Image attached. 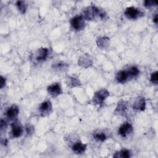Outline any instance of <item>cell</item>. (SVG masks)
Instances as JSON below:
<instances>
[{
  "label": "cell",
  "mask_w": 158,
  "mask_h": 158,
  "mask_svg": "<svg viewBox=\"0 0 158 158\" xmlns=\"http://www.w3.org/2000/svg\"><path fill=\"white\" fill-rule=\"evenodd\" d=\"M115 79L119 83H125L126 81L128 80V79H131L130 75L128 72V70H120L117 73L115 76Z\"/></svg>",
  "instance_id": "obj_14"
},
{
  "label": "cell",
  "mask_w": 158,
  "mask_h": 158,
  "mask_svg": "<svg viewBox=\"0 0 158 158\" xmlns=\"http://www.w3.org/2000/svg\"><path fill=\"white\" fill-rule=\"evenodd\" d=\"M93 138L98 142H104L107 139V136L104 132L99 131L93 133Z\"/></svg>",
  "instance_id": "obj_19"
},
{
  "label": "cell",
  "mask_w": 158,
  "mask_h": 158,
  "mask_svg": "<svg viewBox=\"0 0 158 158\" xmlns=\"http://www.w3.org/2000/svg\"><path fill=\"white\" fill-rule=\"evenodd\" d=\"M16 6L17 7L18 10L23 14H25L27 9V5L26 2L23 1H18L16 2Z\"/></svg>",
  "instance_id": "obj_20"
},
{
  "label": "cell",
  "mask_w": 158,
  "mask_h": 158,
  "mask_svg": "<svg viewBox=\"0 0 158 158\" xmlns=\"http://www.w3.org/2000/svg\"><path fill=\"white\" fill-rule=\"evenodd\" d=\"M86 146V144L83 143L80 141H77L72 144V150L76 154H82L85 152Z\"/></svg>",
  "instance_id": "obj_13"
},
{
  "label": "cell",
  "mask_w": 158,
  "mask_h": 158,
  "mask_svg": "<svg viewBox=\"0 0 158 158\" xmlns=\"http://www.w3.org/2000/svg\"><path fill=\"white\" fill-rule=\"evenodd\" d=\"M157 71H155L151 73L150 77V81L152 84L157 85Z\"/></svg>",
  "instance_id": "obj_24"
},
{
  "label": "cell",
  "mask_w": 158,
  "mask_h": 158,
  "mask_svg": "<svg viewBox=\"0 0 158 158\" xmlns=\"http://www.w3.org/2000/svg\"><path fill=\"white\" fill-rule=\"evenodd\" d=\"M157 5V1H152V0H147L144 1V6L146 8H151L152 7L156 6Z\"/></svg>",
  "instance_id": "obj_23"
},
{
  "label": "cell",
  "mask_w": 158,
  "mask_h": 158,
  "mask_svg": "<svg viewBox=\"0 0 158 158\" xmlns=\"http://www.w3.org/2000/svg\"><path fill=\"white\" fill-rule=\"evenodd\" d=\"M6 128H7V122L5 120L2 118L1 120V123H0V128H1V132H2L4 130H5V129H6Z\"/></svg>",
  "instance_id": "obj_25"
},
{
  "label": "cell",
  "mask_w": 158,
  "mask_h": 158,
  "mask_svg": "<svg viewBox=\"0 0 158 158\" xmlns=\"http://www.w3.org/2000/svg\"><path fill=\"white\" fill-rule=\"evenodd\" d=\"M31 130H33V127H27V133H28V134L33 133V130L31 131Z\"/></svg>",
  "instance_id": "obj_28"
},
{
  "label": "cell",
  "mask_w": 158,
  "mask_h": 158,
  "mask_svg": "<svg viewBox=\"0 0 158 158\" xmlns=\"http://www.w3.org/2000/svg\"><path fill=\"white\" fill-rule=\"evenodd\" d=\"M6 85V78L2 77L1 76V79H0V88L1 89L3 88Z\"/></svg>",
  "instance_id": "obj_26"
},
{
  "label": "cell",
  "mask_w": 158,
  "mask_h": 158,
  "mask_svg": "<svg viewBox=\"0 0 158 158\" xmlns=\"http://www.w3.org/2000/svg\"><path fill=\"white\" fill-rule=\"evenodd\" d=\"M127 70H128V72L131 78L136 77L139 73V69L135 66H132V67H130Z\"/></svg>",
  "instance_id": "obj_21"
},
{
  "label": "cell",
  "mask_w": 158,
  "mask_h": 158,
  "mask_svg": "<svg viewBox=\"0 0 158 158\" xmlns=\"http://www.w3.org/2000/svg\"><path fill=\"white\" fill-rule=\"evenodd\" d=\"M19 113V108L17 106L13 104L7 108L6 112V117L12 121H15L17 120Z\"/></svg>",
  "instance_id": "obj_10"
},
{
  "label": "cell",
  "mask_w": 158,
  "mask_h": 158,
  "mask_svg": "<svg viewBox=\"0 0 158 158\" xmlns=\"http://www.w3.org/2000/svg\"><path fill=\"white\" fill-rule=\"evenodd\" d=\"M114 157H121V158H128L131 157V152L128 149H122L116 152L113 156Z\"/></svg>",
  "instance_id": "obj_18"
},
{
  "label": "cell",
  "mask_w": 158,
  "mask_h": 158,
  "mask_svg": "<svg viewBox=\"0 0 158 158\" xmlns=\"http://www.w3.org/2000/svg\"><path fill=\"white\" fill-rule=\"evenodd\" d=\"M65 83H66L67 85L70 88L77 87V86H79L81 85V82H80V80H78V78H76L75 77H70V76H69L66 78Z\"/></svg>",
  "instance_id": "obj_17"
},
{
  "label": "cell",
  "mask_w": 158,
  "mask_h": 158,
  "mask_svg": "<svg viewBox=\"0 0 158 158\" xmlns=\"http://www.w3.org/2000/svg\"><path fill=\"white\" fill-rule=\"evenodd\" d=\"M47 91L52 97H57L62 93V89L60 83L56 82L49 85L47 88Z\"/></svg>",
  "instance_id": "obj_7"
},
{
  "label": "cell",
  "mask_w": 158,
  "mask_h": 158,
  "mask_svg": "<svg viewBox=\"0 0 158 158\" xmlns=\"http://www.w3.org/2000/svg\"><path fill=\"white\" fill-rule=\"evenodd\" d=\"M127 109V102L125 101L121 100L117 104V106L115 110V114L120 115H125L126 114V111Z\"/></svg>",
  "instance_id": "obj_15"
},
{
  "label": "cell",
  "mask_w": 158,
  "mask_h": 158,
  "mask_svg": "<svg viewBox=\"0 0 158 158\" xmlns=\"http://www.w3.org/2000/svg\"><path fill=\"white\" fill-rule=\"evenodd\" d=\"M152 20H153L154 23L157 25V22H158V18H157V14H156L154 15V16L153 18H152Z\"/></svg>",
  "instance_id": "obj_27"
},
{
  "label": "cell",
  "mask_w": 158,
  "mask_h": 158,
  "mask_svg": "<svg viewBox=\"0 0 158 158\" xmlns=\"http://www.w3.org/2000/svg\"><path fill=\"white\" fill-rule=\"evenodd\" d=\"M93 61L91 56L88 54H85L80 56L78 59V65L83 68H88L93 65Z\"/></svg>",
  "instance_id": "obj_11"
},
{
  "label": "cell",
  "mask_w": 158,
  "mask_h": 158,
  "mask_svg": "<svg viewBox=\"0 0 158 158\" xmlns=\"http://www.w3.org/2000/svg\"><path fill=\"white\" fill-rule=\"evenodd\" d=\"M38 110L40 115L42 117H46L51 114L52 110V103L49 100L43 101L40 105L38 107Z\"/></svg>",
  "instance_id": "obj_6"
},
{
  "label": "cell",
  "mask_w": 158,
  "mask_h": 158,
  "mask_svg": "<svg viewBox=\"0 0 158 158\" xmlns=\"http://www.w3.org/2000/svg\"><path fill=\"white\" fill-rule=\"evenodd\" d=\"M124 14L125 17L130 20H136L140 17L144 16V13L139 9L131 6L127 7L125 12Z\"/></svg>",
  "instance_id": "obj_3"
},
{
  "label": "cell",
  "mask_w": 158,
  "mask_h": 158,
  "mask_svg": "<svg viewBox=\"0 0 158 158\" xmlns=\"http://www.w3.org/2000/svg\"><path fill=\"white\" fill-rule=\"evenodd\" d=\"M110 39L107 36H101L97 38L96 44L98 48L101 49H106L109 45Z\"/></svg>",
  "instance_id": "obj_16"
},
{
  "label": "cell",
  "mask_w": 158,
  "mask_h": 158,
  "mask_svg": "<svg viewBox=\"0 0 158 158\" xmlns=\"http://www.w3.org/2000/svg\"><path fill=\"white\" fill-rule=\"evenodd\" d=\"M133 128L132 125L130 123L126 122L120 125L118 130V133L122 137L126 138L133 132Z\"/></svg>",
  "instance_id": "obj_8"
},
{
  "label": "cell",
  "mask_w": 158,
  "mask_h": 158,
  "mask_svg": "<svg viewBox=\"0 0 158 158\" xmlns=\"http://www.w3.org/2000/svg\"><path fill=\"white\" fill-rule=\"evenodd\" d=\"M81 15L86 20H93L96 17H99L101 20H104L107 17V14L104 10L101 9L95 6L86 7L83 10L82 15Z\"/></svg>",
  "instance_id": "obj_1"
},
{
  "label": "cell",
  "mask_w": 158,
  "mask_h": 158,
  "mask_svg": "<svg viewBox=\"0 0 158 158\" xmlns=\"http://www.w3.org/2000/svg\"><path fill=\"white\" fill-rule=\"evenodd\" d=\"M49 55V49L47 48H41L35 51L31 55V59L36 64H40L46 60Z\"/></svg>",
  "instance_id": "obj_2"
},
{
  "label": "cell",
  "mask_w": 158,
  "mask_h": 158,
  "mask_svg": "<svg viewBox=\"0 0 158 158\" xmlns=\"http://www.w3.org/2000/svg\"><path fill=\"white\" fill-rule=\"evenodd\" d=\"M146 109V100L143 96H138L136 98L133 105V109L136 111H144Z\"/></svg>",
  "instance_id": "obj_12"
},
{
  "label": "cell",
  "mask_w": 158,
  "mask_h": 158,
  "mask_svg": "<svg viewBox=\"0 0 158 158\" xmlns=\"http://www.w3.org/2000/svg\"><path fill=\"white\" fill-rule=\"evenodd\" d=\"M53 67L55 70H57L59 71H64L65 69L67 68V65L64 63H58L56 64L53 65Z\"/></svg>",
  "instance_id": "obj_22"
},
{
  "label": "cell",
  "mask_w": 158,
  "mask_h": 158,
  "mask_svg": "<svg viewBox=\"0 0 158 158\" xmlns=\"http://www.w3.org/2000/svg\"><path fill=\"white\" fill-rule=\"evenodd\" d=\"M85 20L81 15H77L70 20V25L75 30L81 31L85 27Z\"/></svg>",
  "instance_id": "obj_5"
},
{
  "label": "cell",
  "mask_w": 158,
  "mask_h": 158,
  "mask_svg": "<svg viewBox=\"0 0 158 158\" xmlns=\"http://www.w3.org/2000/svg\"><path fill=\"white\" fill-rule=\"evenodd\" d=\"M109 96V92L106 89L102 88L98 90L94 93L92 100L95 104L101 106L104 104V101Z\"/></svg>",
  "instance_id": "obj_4"
},
{
  "label": "cell",
  "mask_w": 158,
  "mask_h": 158,
  "mask_svg": "<svg viewBox=\"0 0 158 158\" xmlns=\"http://www.w3.org/2000/svg\"><path fill=\"white\" fill-rule=\"evenodd\" d=\"M10 133L13 138H19L22 136L23 133V128L20 123H19L17 120L13 121L10 125Z\"/></svg>",
  "instance_id": "obj_9"
}]
</instances>
